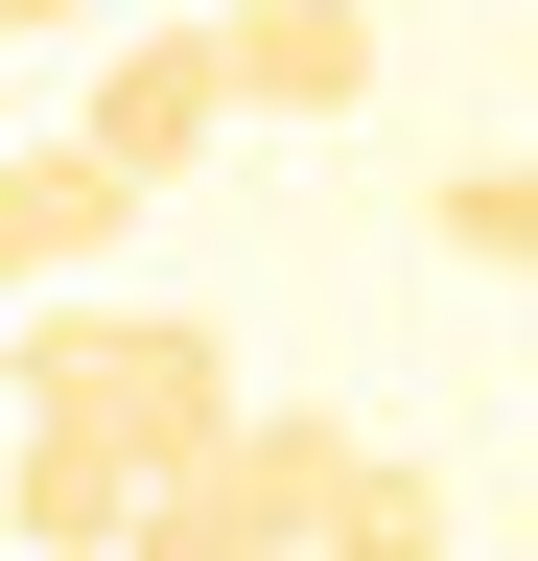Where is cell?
Here are the masks:
<instances>
[{"instance_id":"obj_1","label":"cell","mask_w":538,"mask_h":561,"mask_svg":"<svg viewBox=\"0 0 538 561\" xmlns=\"http://www.w3.org/2000/svg\"><path fill=\"white\" fill-rule=\"evenodd\" d=\"M24 421H71V445H117V468H211L234 445V328H187V305H24Z\"/></svg>"},{"instance_id":"obj_5","label":"cell","mask_w":538,"mask_h":561,"mask_svg":"<svg viewBox=\"0 0 538 561\" xmlns=\"http://www.w3.org/2000/svg\"><path fill=\"white\" fill-rule=\"evenodd\" d=\"M24 561H141V515H164V468H117V445H71V421H24Z\"/></svg>"},{"instance_id":"obj_9","label":"cell","mask_w":538,"mask_h":561,"mask_svg":"<svg viewBox=\"0 0 538 561\" xmlns=\"http://www.w3.org/2000/svg\"><path fill=\"white\" fill-rule=\"evenodd\" d=\"M0 24H24V47H47V24H141V0H0Z\"/></svg>"},{"instance_id":"obj_7","label":"cell","mask_w":538,"mask_h":561,"mask_svg":"<svg viewBox=\"0 0 538 561\" xmlns=\"http://www.w3.org/2000/svg\"><path fill=\"white\" fill-rule=\"evenodd\" d=\"M422 234H445V257H492V280H538V140L445 164V187H422Z\"/></svg>"},{"instance_id":"obj_8","label":"cell","mask_w":538,"mask_h":561,"mask_svg":"<svg viewBox=\"0 0 538 561\" xmlns=\"http://www.w3.org/2000/svg\"><path fill=\"white\" fill-rule=\"evenodd\" d=\"M328 561H445V468H422V445H375V468H352V515H328Z\"/></svg>"},{"instance_id":"obj_2","label":"cell","mask_w":538,"mask_h":561,"mask_svg":"<svg viewBox=\"0 0 538 561\" xmlns=\"http://www.w3.org/2000/svg\"><path fill=\"white\" fill-rule=\"evenodd\" d=\"M352 468H375V421H328V398H257L211 468H164V515L141 561H328V515H352Z\"/></svg>"},{"instance_id":"obj_6","label":"cell","mask_w":538,"mask_h":561,"mask_svg":"<svg viewBox=\"0 0 538 561\" xmlns=\"http://www.w3.org/2000/svg\"><path fill=\"white\" fill-rule=\"evenodd\" d=\"M234 94L257 117H352L375 94V0H234Z\"/></svg>"},{"instance_id":"obj_3","label":"cell","mask_w":538,"mask_h":561,"mask_svg":"<svg viewBox=\"0 0 538 561\" xmlns=\"http://www.w3.org/2000/svg\"><path fill=\"white\" fill-rule=\"evenodd\" d=\"M71 117H94V140H117L141 187H187V164H211V140L257 117V94H234V0H187V24H117Z\"/></svg>"},{"instance_id":"obj_4","label":"cell","mask_w":538,"mask_h":561,"mask_svg":"<svg viewBox=\"0 0 538 561\" xmlns=\"http://www.w3.org/2000/svg\"><path fill=\"white\" fill-rule=\"evenodd\" d=\"M117 234H141V164H117L94 117H47L24 164H0V280H24V305H71V280H94Z\"/></svg>"}]
</instances>
